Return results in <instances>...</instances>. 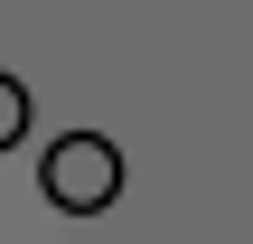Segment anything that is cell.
<instances>
[{"instance_id":"obj_1","label":"cell","mask_w":253,"mask_h":244,"mask_svg":"<svg viewBox=\"0 0 253 244\" xmlns=\"http://www.w3.org/2000/svg\"><path fill=\"white\" fill-rule=\"evenodd\" d=\"M38 188H47V207H66V216H103V207L122 197V150H113L103 132H56L47 160H38Z\"/></svg>"},{"instance_id":"obj_2","label":"cell","mask_w":253,"mask_h":244,"mask_svg":"<svg viewBox=\"0 0 253 244\" xmlns=\"http://www.w3.org/2000/svg\"><path fill=\"white\" fill-rule=\"evenodd\" d=\"M19 141H28V85L0 66V150H19Z\"/></svg>"}]
</instances>
